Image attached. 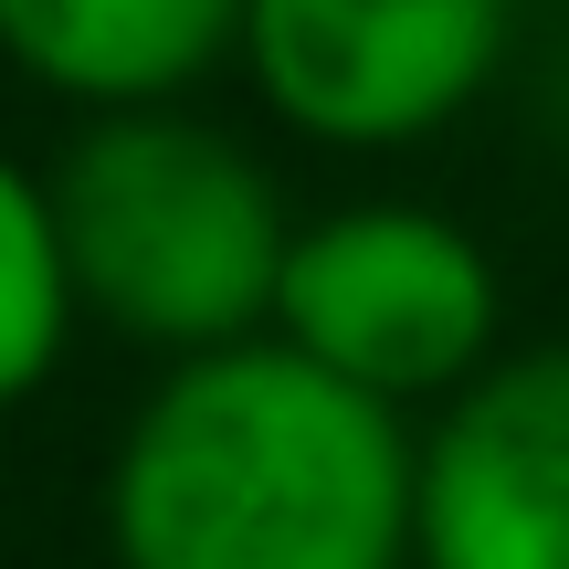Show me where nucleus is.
I'll return each instance as SVG.
<instances>
[{"mask_svg": "<svg viewBox=\"0 0 569 569\" xmlns=\"http://www.w3.org/2000/svg\"><path fill=\"white\" fill-rule=\"evenodd\" d=\"M411 569H569V338L507 348L422 422Z\"/></svg>", "mask_w": 569, "mask_h": 569, "instance_id": "5", "label": "nucleus"}, {"mask_svg": "<svg viewBox=\"0 0 569 569\" xmlns=\"http://www.w3.org/2000/svg\"><path fill=\"white\" fill-rule=\"evenodd\" d=\"M0 53L84 117L180 106L243 53V0H0Z\"/></svg>", "mask_w": 569, "mask_h": 569, "instance_id": "6", "label": "nucleus"}, {"mask_svg": "<svg viewBox=\"0 0 569 569\" xmlns=\"http://www.w3.org/2000/svg\"><path fill=\"white\" fill-rule=\"evenodd\" d=\"M517 0H243V74L296 138L380 159L496 96Z\"/></svg>", "mask_w": 569, "mask_h": 569, "instance_id": "4", "label": "nucleus"}, {"mask_svg": "<svg viewBox=\"0 0 569 569\" xmlns=\"http://www.w3.org/2000/svg\"><path fill=\"white\" fill-rule=\"evenodd\" d=\"M42 190H53L74 306L106 338L169 369L274 327V274L296 222H284L274 169L232 127L190 106H117L63 138Z\"/></svg>", "mask_w": 569, "mask_h": 569, "instance_id": "2", "label": "nucleus"}, {"mask_svg": "<svg viewBox=\"0 0 569 569\" xmlns=\"http://www.w3.org/2000/svg\"><path fill=\"white\" fill-rule=\"evenodd\" d=\"M74 327H84V306H74V274H63L53 190H42V169H21L0 148V411L32 401L63 369Z\"/></svg>", "mask_w": 569, "mask_h": 569, "instance_id": "7", "label": "nucleus"}, {"mask_svg": "<svg viewBox=\"0 0 569 569\" xmlns=\"http://www.w3.org/2000/svg\"><path fill=\"white\" fill-rule=\"evenodd\" d=\"M549 11H569V0H549Z\"/></svg>", "mask_w": 569, "mask_h": 569, "instance_id": "8", "label": "nucleus"}, {"mask_svg": "<svg viewBox=\"0 0 569 569\" xmlns=\"http://www.w3.org/2000/svg\"><path fill=\"white\" fill-rule=\"evenodd\" d=\"M411 411L327 380L284 338L169 359L106 453V559L411 569Z\"/></svg>", "mask_w": 569, "mask_h": 569, "instance_id": "1", "label": "nucleus"}, {"mask_svg": "<svg viewBox=\"0 0 569 569\" xmlns=\"http://www.w3.org/2000/svg\"><path fill=\"white\" fill-rule=\"evenodd\" d=\"M264 338L390 411H443L507 359V274L432 201H348L296 222Z\"/></svg>", "mask_w": 569, "mask_h": 569, "instance_id": "3", "label": "nucleus"}]
</instances>
